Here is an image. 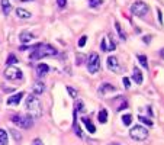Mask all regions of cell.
Returning a JSON list of instances; mask_svg holds the SVG:
<instances>
[{
  "mask_svg": "<svg viewBox=\"0 0 164 145\" xmlns=\"http://www.w3.org/2000/svg\"><path fill=\"white\" fill-rule=\"evenodd\" d=\"M32 50L34 51L29 57L31 60H41V58L51 57V55H57V50L52 45H48V44H36Z\"/></svg>",
  "mask_w": 164,
  "mask_h": 145,
  "instance_id": "1",
  "label": "cell"
},
{
  "mask_svg": "<svg viewBox=\"0 0 164 145\" xmlns=\"http://www.w3.org/2000/svg\"><path fill=\"white\" fill-rule=\"evenodd\" d=\"M25 106H26V110L29 113V116H32L34 119L39 118L42 115V107H41V102L35 94L28 96L26 100H25Z\"/></svg>",
  "mask_w": 164,
  "mask_h": 145,
  "instance_id": "2",
  "label": "cell"
},
{
  "mask_svg": "<svg viewBox=\"0 0 164 145\" xmlns=\"http://www.w3.org/2000/svg\"><path fill=\"white\" fill-rule=\"evenodd\" d=\"M10 121L12 123H15L16 126H19L22 129H29L34 125V118L29 115H13Z\"/></svg>",
  "mask_w": 164,
  "mask_h": 145,
  "instance_id": "3",
  "label": "cell"
},
{
  "mask_svg": "<svg viewBox=\"0 0 164 145\" xmlns=\"http://www.w3.org/2000/svg\"><path fill=\"white\" fill-rule=\"evenodd\" d=\"M129 137L132 138V139H135V141H144L145 138L148 137V131H147L145 126L137 125L129 131Z\"/></svg>",
  "mask_w": 164,
  "mask_h": 145,
  "instance_id": "4",
  "label": "cell"
},
{
  "mask_svg": "<svg viewBox=\"0 0 164 145\" xmlns=\"http://www.w3.org/2000/svg\"><path fill=\"white\" fill-rule=\"evenodd\" d=\"M87 70H89V72H92V74H96V72L100 70V57H99V54L92 52L87 57Z\"/></svg>",
  "mask_w": 164,
  "mask_h": 145,
  "instance_id": "5",
  "label": "cell"
},
{
  "mask_svg": "<svg viewBox=\"0 0 164 145\" xmlns=\"http://www.w3.org/2000/svg\"><path fill=\"white\" fill-rule=\"evenodd\" d=\"M148 10H150L148 4L145 3V2H142V0H137V2L131 6V13L135 16H145L148 13Z\"/></svg>",
  "mask_w": 164,
  "mask_h": 145,
  "instance_id": "6",
  "label": "cell"
},
{
  "mask_svg": "<svg viewBox=\"0 0 164 145\" xmlns=\"http://www.w3.org/2000/svg\"><path fill=\"white\" fill-rule=\"evenodd\" d=\"M4 77L8 78V80H12V81H15V80H22L23 78V72L20 71L18 67H15V65H10V67H8V68L4 70Z\"/></svg>",
  "mask_w": 164,
  "mask_h": 145,
  "instance_id": "7",
  "label": "cell"
},
{
  "mask_svg": "<svg viewBox=\"0 0 164 145\" xmlns=\"http://www.w3.org/2000/svg\"><path fill=\"white\" fill-rule=\"evenodd\" d=\"M107 68L113 72H119L122 70L121 68V64H119V61H118V58L113 57V55H111V57L107 58Z\"/></svg>",
  "mask_w": 164,
  "mask_h": 145,
  "instance_id": "8",
  "label": "cell"
},
{
  "mask_svg": "<svg viewBox=\"0 0 164 145\" xmlns=\"http://www.w3.org/2000/svg\"><path fill=\"white\" fill-rule=\"evenodd\" d=\"M23 96H25L23 92H19V93H16V94L10 96V97L8 99V105H19V102L22 100Z\"/></svg>",
  "mask_w": 164,
  "mask_h": 145,
  "instance_id": "9",
  "label": "cell"
},
{
  "mask_svg": "<svg viewBox=\"0 0 164 145\" xmlns=\"http://www.w3.org/2000/svg\"><path fill=\"white\" fill-rule=\"evenodd\" d=\"M44 92H45V84H44V83L38 81V83L34 84V87H32V93H34L35 96H41Z\"/></svg>",
  "mask_w": 164,
  "mask_h": 145,
  "instance_id": "10",
  "label": "cell"
},
{
  "mask_svg": "<svg viewBox=\"0 0 164 145\" xmlns=\"http://www.w3.org/2000/svg\"><path fill=\"white\" fill-rule=\"evenodd\" d=\"M132 78L135 80V83H137V84H141L142 81H144V77H142V74H141V70L138 68V67H134V70H132Z\"/></svg>",
  "mask_w": 164,
  "mask_h": 145,
  "instance_id": "11",
  "label": "cell"
},
{
  "mask_svg": "<svg viewBox=\"0 0 164 145\" xmlns=\"http://www.w3.org/2000/svg\"><path fill=\"white\" fill-rule=\"evenodd\" d=\"M73 115H74V121H73V129H74V132H76L77 137H83V132H81V128L79 126V122H77V112L74 110L73 112Z\"/></svg>",
  "mask_w": 164,
  "mask_h": 145,
  "instance_id": "12",
  "label": "cell"
},
{
  "mask_svg": "<svg viewBox=\"0 0 164 145\" xmlns=\"http://www.w3.org/2000/svg\"><path fill=\"white\" fill-rule=\"evenodd\" d=\"M81 122L84 123V126L87 128V131H89V132H90V134H95V132H96V126L93 125L92 122H90V119H89V118L83 116V118H81Z\"/></svg>",
  "mask_w": 164,
  "mask_h": 145,
  "instance_id": "13",
  "label": "cell"
},
{
  "mask_svg": "<svg viewBox=\"0 0 164 145\" xmlns=\"http://www.w3.org/2000/svg\"><path fill=\"white\" fill-rule=\"evenodd\" d=\"M116 89L112 86V84H109V83H103L102 86L99 87V94H105V93H107V92H115Z\"/></svg>",
  "mask_w": 164,
  "mask_h": 145,
  "instance_id": "14",
  "label": "cell"
},
{
  "mask_svg": "<svg viewBox=\"0 0 164 145\" xmlns=\"http://www.w3.org/2000/svg\"><path fill=\"white\" fill-rule=\"evenodd\" d=\"M36 72H38L39 77H44L46 72H50V67L46 64H38L36 65Z\"/></svg>",
  "mask_w": 164,
  "mask_h": 145,
  "instance_id": "15",
  "label": "cell"
},
{
  "mask_svg": "<svg viewBox=\"0 0 164 145\" xmlns=\"http://www.w3.org/2000/svg\"><path fill=\"white\" fill-rule=\"evenodd\" d=\"M19 39L22 44H28V42H31L32 39H34V35H32L31 32H22V34L19 35Z\"/></svg>",
  "mask_w": 164,
  "mask_h": 145,
  "instance_id": "16",
  "label": "cell"
},
{
  "mask_svg": "<svg viewBox=\"0 0 164 145\" xmlns=\"http://www.w3.org/2000/svg\"><path fill=\"white\" fill-rule=\"evenodd\" d=\"M16 15H18V18H20V19H29L31 18V13L28 10H25V9H16Z\"/></svg>",
  "mask_w": 164,
  "mask_h": 145,
  "instance_id": "17",
  "label": "cell"
},
{
  "mask_svg": "<svg viewBox=\"0 0 164 145\" xmlns=\"http://www.w3.org/2000/svg\"><path fill=\"white\" fill-rule=\"evenodd\" d=\"M0 4H2V9H3L4 15H9V13H10V10H12L10 2H9V0H0Z\"/></svg>",
  "mask_w": 164,
  "mask_h": 145,
  "instance_id": "18",
  "label": "cell"
},
{
  "mask_svg": "<svg viewBox=\"0 0 164 145\" xmlns=\"http://www.w3.org/2000/svg\"><path fill=\"white\" fill-rule=\"evenodd\" d=\"M97 119H99L100 123H106V121H107V110H106V109H102V110L99 112Z\"/></svg>",
  "mask_w": 164,
  "mask_h": 145,
  "instance_id": "19",
  "label": "cell"
},
{
  "mask_svg": "<svg viewBox=\"0 0 164 145\" xmlns=\"http://www.w3.org/2000/svg\"><path fill=\"white\" fill-rule=\"evenodd\" d=\"M0 145H8V134L2 128H0Z\"/></svg>",
  "mask_w": 164,
  "mask_h": 145,
  "instance_id": "20",
  "label": "cell"
},
{
  "mask_svg": "<svg viewBox=\"0 0 164 145\" xmlns=\"http://www.w3.org/2000/svg\"><path fill=\"white\" fill-rule=\"evenodd\" d=\"M115 28H116V31H118V34H119V38L122 39V41H125V39H126V35H125V32L122 31V26H121V23L115 22Z\"/></svg>",
  "mask_w": 164,
  "mask_h": 145,
  "instance_id": "21",
  "label": "cell"
},
{
  "mask_svg": "<svg viewBox=\"0 0 164 145\" xmlns=\"http://www.w3.org/2000/svg\"><path fill=\"white\" fill-rule=\"evenodd\" d=\"M138 61H139V64L142 65V68H148V62H147V57H145V55H141V54H139V55H138Z\"/></svg>",
  "mask_w": 164,
  "mask_h": 145,
  "instance_id": "22",
  "label": "cell"
},
{
  "mask_svg": "<svg viewBox=\"0 0 164 145\" xmlns=\"http://www.w3.org/2000/svg\"><path fill=\"white\" fill-rule=\"evenodd\" d=\"M6 64L10 67V65H15V64H18V58H16V55H13V54H10L8 57V60H6Z\"/></svg>",
  "mask_w": 164,
  "mask_h": 145,
  "instance_id": "23",
  "label": "cell"
},
{
  "mask_svg": "<svg viewBox=\"0 0 164 145\" xmlns=\"http://www.w3.org/2000/svg\"><path fill=\"white\" fill-rule=\"evenodd\" d=\"M74 110L79 113V112H83L84 110V103H83V100H77L76 105H74Z\"/></svg>",
  "mask_w": 164,
  "mask_h": 145,
  "instance_id": "24",
  "label": "cell"
},
{
  "mask_svg": "<svg viewBox=\"0 0 164 145\" xmlns=\"http://www.w3.org/2000/svg\"><path fill=\"white\" fill-rule=\"evenodd\" d=\"M138 121H139V122H142V123H145V125H148V126H153V125H154V123H153V121H151V119L145 118V116H141V115L138 116Z\"/></svg>",
  "mask_w": 164,
  "mask_h": 145,
  "instance_id": "25",
  "label": "cell"
},
{
  "mask_svg": "<svg viewBox=\"0 0 164 145\" xmlns=\"http://www.w3.org/2000/svg\"><path fill=\"white\" fill-rule=\"evenodd\" d=\"M122 122H123V125H131V122H132V116H131V113H128V115H123L122 116Z\"/></svg>",
  "mask_w": 164,
  "mask_h": 145,
  "instance_id": "26",
  "label": "cell"
},
{
  "mask_svg": "<svg viewBox=\"0 0 164 145\" xmlns=\"http://www.w3.org/2000/svg\"><path fill=\"white\" fill-rule=\"evenodd\" d=\"M103 0H89V6L90 8H99V6H102Z\"/></svg>",
  "mask_w": 164,
  "mask_h": 145,
  "instance_id": "27",
  "label": "cell"
},
{
  "mask_svg": "<svg viewBox=\"0 0 164 145\" xmlns=\"http://www.w3.org/2000/svg\"><path fill=\"white\" fill-rule=\"evenodd\" d=\"M109 45H107V51H113L115 48H116V44H115V39H113V36L112 35H109Z\"/></svg>",
  "mask_w": 164,
  "mask_h": 145,
  "instance_id": "28",
  "label": "cell"
},
{
  "mask_svg": "<svg viewBox=\"0 0 164 145\" xmlns=\"http://www.w3.org/2000/svg\"><path fill=\"white\" fill-rule=\"evenodd\" d=\"M67 92H68V94L71 96L73 99H76V97H77V90H76V89H73L71 86H67Z\"/></svg>",
  "mask_w": 164,
  "mask_h": 145,
  "instance_id": "29",
  "label": "cell"
},
{
  "mask_svg": "<svg viewBox=\"0 0 164 145\" xmlns=\"http://www.w3.org/2000/svg\"><path fill=\"white\" fill-rule=\"evenodd\" d=\"M86 42H87V36H81L80 41H79V46H80V48L81 46H84L86 45Z\"/></svg>",
  "mask_w": 164,
  "mask_h": 145,
  "instance_id": "30",
  "label": "cell"
},
{
  "mask_svg": "<svg viewBox=\"0 0 164 145\" xmlns=\"http://www.w3.org/2000/svg\"><path fill=\"white\" fill-rule=\"evenodd\" d=\"M129 86H131V80L128 78V77H123V87L129 89Z\"/></svg>",
  "mask_w": 164,
  "mask_h": 145,
  "instance_id": "31",
  "label": "cell"
},
{
  "mask_svg": "<svg viewBox=\"0 0 164 145\" xmlns=\"http://www.w3.org/2000/svg\"><path fill=\"white\" fill-rule=\"evenodd\" d=\"M57 4H58V8H60V9H63V8H65L67 0H57Z\"/></svg>",
  "mask_w": 164,
  "mask_h": 145,
  "instance_id": "32",
  "label": "cell"
},
{
  "mask_svg": "<svg viewBox=\"0 0 164 145\" xmlns=\"http://www.w3.org/2000/svg\"><path fill=\"white\" fill-rule=\"evenodd\" d=\"M100 46H102V51H105V52H106V51H107V45H106V38H103V39H102V44H100Z\"/></svg>",
  "mask_w": 164,
  "mask_h": 145,
  "instance_id": "33",
  "label": "cell"
},
{
  "mask_svg": "<svg viewBox=\"0 0 164 145\" xmlns=\"http://www.w3.org/2000/svg\"><path fill=\"white\" fill-rule=\"evenodd\" d=\"M31 145H44V144H42V141L39 139V138H36V139H34V141H32Z\"/></svg>",
  "mask_w": 164,
  "mask_h": 145,
  "instance_id": "34",
  "label": "cell"
},
{
  "mask_svg": "<svg viewBox=\"0 0 164 145\" xmlns=\"http://www.w3.org/2000/svg\"><path fill=\"white\" fill-rule=\"evenodd\" d=\"M157 13H158V22L163 23V15H161V10H160V9H157Z\"/></svg>",
  "mask_w": 164,
  "mask_h": 145,
  "instance_id": "35",
  "label": "cell"
},
{
  "mask_svg": "<svg viewBox=\"0 0 164 145\" xmlns=\"http://www.w3.org/2000/svg\"><path fill=\"white\" fill-rule=\"evenodd\" d=\"M116 109H118V110H123V109H126V102H123V103L121 105V106H118Z\"/></svg>",
  "mask_w": 164,
  "mask_h": 145,
  "instance_id": "36",
  "label": "cell"
},
{
  "mask_svg": "<svg viewBox=\"0 0 164 145\" xmlns=\"http://www.w3.org/2000/svg\"><path fill=\"white\" fill-rule=\"evenodd\" d=\"M150 41H151V36H150V35H145V36H144V42H145V44H150Z\"/></svg>",
  "mask_w": 164,
  "mask_h": 145,
  "instance_id": "37",
  "label": "cell"
},
{
  "mask_svg": "<svg viewBox=\"0 0 164 145\" xmlns=\"http://www.w3.org/2000/svg\"><path fill=\"white\" fill-rule=\"evenodd\" d=\"M20 2H23V3H26V2H29V0H20Z\"/></svg>",
  "mask_w": 164,
  "mask_h": 145,
  "instance_id": "38",
  "label": "cell"
},
{
  "mask_svg": "<svg viewBox=\"0 0 164 145\" xmlns=\"http://www.w3.org/2000/svg\"><path fill=\"white\" fill-rule=\"evenodd\" d=\"M111 145H119V144H115V142H113V144H111Z\"/></svg>",
  "mask_w": 164,
  "mask_h": 145,
  "instance_id": "39",
  "label": "cell"
}]
</instances>
